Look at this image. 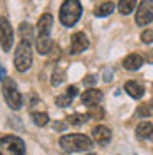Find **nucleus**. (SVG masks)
I'll list each match as a JSON object with an SVG mask.
<instances>
[{
  "mask_svg": "<svg viewBox=\"0 0 153 155\" xmlns=\"http://www.w3.org/2000/svg\"><path fill=\"white\" fill-rule=\"evenodd\" d=\"M83 7L79 0H65L60 7V21L63 27H74L81 18Z\"/></svg>",
  "mask_w": 153,
  "mask_h": 155,
  "instance_id": "1",
  "label": "nucleus"
},
{
  "mask_svg": "<svg viewBox=\"0 0 153 155\" xmlns=\"http://www.w3.org/2000/svg\"><path fill=\"white\" fill-rule=\"evenodd\" d=\"M60 146L65 152H86L92 148V139L85 134H65L60 137Z\"/></svg>",
  "mask_w": 153,
  "mask_h": 155,
  "instance_id": "2",
  "label": "nucleus"
},
{
  "mask_svg": "<svg viewBox=\"0 0 153 155\" xmlns=\"http://www.w3.org/2000/svg\"><path fill=\"white\" fill-rule=\"evenodd\" d=\"M2 95H4V99H5V102L11 109H19L23 106V97L19 94L14 79H11V78H5L2 81Z\"/></svg>",
  "mask_w": 153,
  "mask_h": 155,
  "instance_id": "3",
  "label": "nucleus"
},
{
  "mask_svg": "<svg viewBox=\"0 0 153 155\" xmlns=\"http://www.w3.org/2000/svg\"><path fill=\"white\" fill-rule=\"evenodd\" d=\"M32 65V48H30L28 41H21L18 44V48L14 51V67L19 72L28 71Z\"/></svg>",
  "mask_w": 153,
  "mask_h": 155,
  "instance_id": "4",
  "label": "nucleus"
},
{
  "mask_svg": "<svg viewBox=\"0 0 153 155\" xmlns=\"http://www.w3.org/2000/svg\"><path fill=\"white\" fill-rule=\"evenodd\" d=\"M0 155H25V143L18 136L0 137Z\"/></svg>",
  "mask_w": 153,
  "mask_h": 155,
  "instance_id": "5",
  "label": "nucleus"
},
{
  "mask_svg": "<svg viewBox=\"0 0 153 155\" xmlns=\"http://www.w3.org/2000/svg\"><path fill=\"white\" fill-rule=\"evenodd\" d=\"M12 41H14V32L12 27L7 21V18H0V46L4 51L12 49Z\"/></svg>",
  "mask_w": 153,
  "mask_h": 155,
  "instance_id": "6",
  "label": "nucleus"
},
{
  "mask_svg": "<svg viewBox=\"0 0 153 155\" xmlns=\"http://www.w3.org/2000/svg\"><path fill=\"white\" fill-rule=\"evenodd\" d=\"M150 21H153V5L148 0H143V2H139V7L135 12V23L139 27H144Z\"/></svg>",
  "mask_w": 153,
  "mask_h": 155,
  "instance_id": "7",
  "label": "nucleus"
},
{
  "mask_svg": "<svg viewBox=\"0 0 153 155\" xmlns=\"http://www.w3.org/2000/svg\"><path fill=\"white\" fill-rule=\"evenodd\" d=\"M90 46V41L83 32H76L72 37H70V53L77 55V53H83L86 48Z\"/></svg>",
  "mask_w": 153,
  "mask_h": 155,
  "instance_id": "8",
  "label": "nucleus"
},
{
  "mask_svg": "<svg viewBox=\"0 0 153 155\" xmlns=\"http://www.w3.org/2000/svg\"><path fill=\"white\" fill-rule=\"evenodd\" d=\"M92 136H93V141H95L97 145H100V146H106L109 141H111V130H109L107 127H104V125L93 127Z\"/></svg>",
  "mask_w": 153,
  "mask_h": 155,
  "instance_id": "9",
  "label": "nucleus"
},
{
  "mask_svg": "<svg viewBox=\"0 0 153 155\" xmlns=\"http://www.w3.org/2000/svg\"><path fill=\"white\" fill-rule=\"evenodd\" d=\"M102 92L100 90H97V88H88L83 92V95H81V102L85 104V106H97L100 101H102Z\"/></svg>",
  "mask_w": 153,
  "mask_h": 155,
  "instance_id": "10",
  "label": "nucleus"
},
{
  "mask_svg": "<svg viewBox=\"0 0 153 155\" xmlns=\"http://www.w3.org/2000/svg\"><path fill=\"white\" fill-rule=\"evenodd\" d=\"M51 27H53V16L46 12L42 14L37 21V32L39 37H49V32H51Z\"/></svg>",
  "mask_w": 153,
  "mask_h": 155,
  "instance_id": "11",
  "label": "nucleus"
},
{
  "mask_svg": "<svg viewBox=\"0 0 153 155\" xmlns=\"http://www.w3.org/2000/svg\"><path fill=\"white\" fill-rule=\"evenodd\" d=\"M143 64H144V58L141 55H137V53H132V55L125 57V60H123V67L127 71H137Z\"/></svg>",
  "mask_w": 153,
  "mask_h": 155,
  "instance_id": "12",
  "label": "nucleus"
},
{
  "mask_svg": "<svg viewBox=\"0 0 153 155\" xmlns=\"http://www.w3.org/2000/svg\"><path fill=\"white\" fill-rule=\"evenodd\" d=\"M35 48H37L39 55H48V53L53 51L55 42H53L49 37H37V41H35Z\"/></svg>",
  "mask_w": 153,
  "mask_h": 155,
  "instance_id": "13",
  "label": "nucleus"
},
{
  "mask_svg": "<svg viewBox=\"0 0 153 155\" xmlns=\"http://www.w3.org/2000/svg\"><path fill=\"white\" fill-rule=\"evenodd\" d=\"M76 95H77V88L76 87H69L67 90H65V94H62V95H58L57 99H55V102H57L58 106H62V107L69 106Z\"/></svg>",
  "mask_w": 153,
  "mask_h": 155,
  "instance_id": "14",
  "label": "nucleus"
},
{
  "mask_svg": "<svg viewBox=\"0 0 153 155\" xmlns=\"http://www.w3.org/2000/svg\"><path fill=\"white\" fill-rule=\"evenodd\" d=\"M125 92L130 97H134V99H141L143 94H144L143 87H141L137 81H127V83H125Z\"/></svg>",
  "mask_w": 153,
  "mask_h": 155,
  "instance_id": "15",
  "label": "nucleus"
},
{
  "mask_svg": "<svg viewBox=\"0 0 153 155\" xmlns=\"http://www.w3.org/2000/svg\"><path fill=\"white\" fill-rule=\"evenodd\" d=\"M113 11H115V4L113 2H104V4L97 5L95 9H93V14L99 16V18H104V16H109Z\"/></svg>",
  "mask_w": 153,
  "mask_h": 155,
  "instance_id": "16",
  "label": "nucleus"
},
{
  "mask_svg": "<svg viewBox=\"0 0 153 155\" xmlns=\"http://www.w3.org/2000/svg\"><path fill=\"white\" fill-rule=\"evenodd\" d=\"M153 132V125L150 122H143V124H139L137 129H135V134L139 139H146V137H150Z\"/></svg>",
  "mask_w": 153,
  "mask_h": 155,
  "instance_id": "17",
  "label": "nucleus"
},
{
  "mask_svg": "<svg viewBox=\"0 0 153 155\" xmlns=\"http://www.w3.org/2000/svg\"><path fill=\"white\" fill-rule=\"evenodd\" d=\"M137 7V0H120L118 2V11L122 12V14H130L132 11Z\"/></svg>",
  "mask_w": 153,
  "mask_h": 155,
  "instance_id": "18",
  "label": "nucleus"
},
{
  "mask_svg": "<svg viewBox=\"0 0 153 155\" xmlns=\"http://www.w3.org/2000/svg\"><path fill=\"white\" fill-rule=\"evenodd\" d=\"M86 116L90 120H102L104 118V109L99 106H88V111H86Z\"/></svg>",
  "mask_w": 153,
  "mask_h": 155,
  "instance_id": "19",
  "label": "nucleus"
},
{
  "mask_svg": "<svg viewBox=\"0 0 153 155\" xmlns=\"http://www.w3.org/2000/svg\"><path fill=\"white\" fill-rule=\"evenodd\" d=\"M32 120H34V124L37 127H44V125H48L49 116L46 113H32Z\"/></svg>",
  "mask_w": 153,
  "mask_h": 155,
  "instance_id": "20",
  "label": "nucleus"
},
{
  "mask_svg": "<svg viewBox=\"0 0 153 155\" xmlns=\"http://www.w3.org/2000/svg\"><path fill=\"white\" fill-rule=\"evenodd\" d=\"M19 34L23 35V41H30V39L34 37V28H32V25L21 23V25H19Z\"/></svg>",
  "mask_w": 153,
  "mask_h": 155,
  "instance_id": "21",
  "label": "nucleus"
},
{
  "mask_svg": "<svg viewBox=\"0 0 153 155\" xmlns=\"http://www.w3.org/2000/svg\"><path fill=\"white\" fill-rule=\"evenodd\" d=\"M86 118H88L86 115H79V113H76V115H70L67 118V124H70V125H81L83 122H86Z\"/></svg>",
  "mask_w": 153,
  "mask_h": 155,
  "instance_id": "22",
  "label": "nucleus"
},
{
  "mask_svg": "<svg viewBox=\"0 0 153 155\" xmlns=\"http://www.w3.org/2000/svg\"><path fill=\"white\" fill-rule=\"evenodd\" d=\"M63 81V71H60V69H57V72H53V78H51V85H60Z\"/></svg>",
  "mask_w": 153,
  "mask_h": 155,
  "instance_id": "23",
  "label": "nucleus"
},
{
  "mask_svg": "<svg viewBox=\"0 0 153 155\" xmlns=\"http://www.w3.org/2000/svg\"><path fill=\"white\" fill-rule=\"evenodd\" d=\"M141 41H143L144 44H150V42H153V30H144L143 35H141Z\"/></svg>",
  "mask_w": 153,
  "mask_h": 155,
  "instance_id": "24",
  "label": "nucleus"
},
{
  "mask_svg": "<svg viewBox=\"0 0 153 155\" xmlns=\"http://www.w3.org/2000/svg\"><path fill=\"white\" fill-rule=\"evenodd\" d=\"M137 115L139 116H150V109L146 106H141L139 109H137Z\"/></svg>",
  "mask_w": 153,
  "mask_h": 155,
  "instance_id": "25",
  "label": "nucleus"
},
{
  "mask_svg": "<svg viewBox=\"0 0 153 155\" xmlns=\"http://www.w3.org/2000/svg\"><path fill=\"white\" fill-rule=\"evenodd\" d=\"M95 81H97V78L93 76V74H90V76L85 78V83H86V85H92V83H95Z\"/></svg>",
  "mask_w": 153,
  "mask_h": 155,
  "instance_id": "26",
  "label": "nucleus"
},
{
  "mask_svg": "<svg viewBox=\"0 0 153 155\" xmlns=\"http://www.w3.org/2000/svg\"><path fill=\"white\" fill-rule=\"evenodd\" d=\"M4 79H5V69L0 65V81H4Z\"/></svg>",
  "mask_w": 153,
  "mask_h": 155,
  "instance_id": "27",
  "label": "nucleus"
},
{
  "mask_svg": "<svg viewBox=\"0 0 153 155\" xmlns=\"http://www.w3.org/2000/svg\"><path fill=\"white\" fill-rule=\"evenodd\" d=\"M150 139H151V141H153V132H151V136H150Z\"/></svg>",
  "mask_w": 153,
  "mask_h": 155,
  "instance_id": "28",
  "label": "nucleus"
},
{
  "mask_svg": "<svg viewBox=\"0 0 153 155\" xmlns=\"http://www.w3.org/2000/svg\"><path fill=\"white\" fill-rule=\"evenodd\" d=\"M86 155H97V153H86Z\"/></svg>",
  "mask_w": 153,
  "mask_h": 155,
  "instance_id": "29",
  "label": "nucleus"
},
{
  "mask_svg": "<svg viewBox=\"0 0 153 155\" xmlns=\"http://www.w3.org/2000/svg\"><path fill=\"white\" fill-rule=\"evenodd\" d=\"M148 2H153V0H148Z\"/></svg>",
  "mask_w": 153,
  "mask_h": 155,
  "instance_id": "30",
  "label": "nucleus"
}]
</instances>
